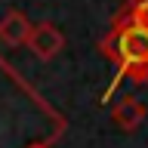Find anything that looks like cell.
<instances>
[{"instance_id": "obj_1", "label": "cell", "mask_w": 148, "mask_h": 148, "mask_svg": "<svg viewBox=\"0 0 148 148\" xmlns=\"http://www.w3.org/2000/svg\"><path fill=\"white\" fill-rule=\"evenodd\" d=\"M102 53L111 56L114 62L127 74H133V80L145 83L148 80V31L133 25H114L111 34L102 40Z\"/></svg>"}, {"instance_id": "obj_2", "label": "cell", "mask_w": 148, "mask_h": 148, "mask_svg": "<svg viewBox=\"0 0 148 148\" xmlns=\"http://www.w3.org/2000/svg\"><path fill=\"white\" fill-rule=\"evenodd\" d=\"M25 43L40 62H53L56 56L65 49V34L53 22H37V25H31V34H28Z\"/></svg>"}, {"instance_id": "obj_3", "label": "cell", "mask_w": 148, "mask_h": 148, "mask_svg": "<svg viewBox=\"0 0 148 148\" xmlns=\"http://www.w3.org/2000/svg\"><path fill=\"white\" fill-rule=\"evenodd\" d=\"M111 120H114V127L123 130V133H136V130L142 127V120H145V105H142L136 96H123V99L114 102Z\"/></svg>"}, {"instance_id": "obj_4", "label": "cell", "mask_w": 148, "mask_h": 148, "mask_svg": "<svg viewBox=\"0 0 148 148\" xmlns=\"http://www.w3.org/2000/svg\"><path fill=\"white\" fill-rule=\"evenodd\" d=\"M31 34V22H28L25 12H18V9H9L6 16L0 18V40L6 46H22Z\"/></svg>"}, {"instance_id": "obj_5", "label": "cell", "mask_w": 148, "mask_h": 148, "mask_svg": "<svg viewBox=\"0 0 148 148\" xmlns=\"http://www.w3.org/2000/svg\"><path fill=\"white\" fill-rule=\"evenodd\" d=\"M127 22H133V25L148 31V0H133V6L127 12Z\"/></svg>"}, {"instance_id": "obj_6", "label": "cell", "mask_w": 148, "mask_h": 148, "mask_svg": "<svg viewBox=\"0 0 148 148\" xmlns=\"http://www.w3.org/2000/svg\"><path fill=\"white\" fill-rule=\"evenodd\" d=\"M28 148H49L46 142H34V145H28Z\"/></svg>"}]
</instances>
